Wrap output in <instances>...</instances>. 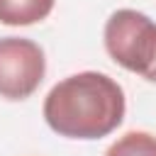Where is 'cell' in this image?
<instances>
[{"label":"cell","mask_w":156,"mask_h":156,"mask_svg":"<svg viewBox=\"0 0 156 156\" xmlns=\"http://www.w3.org/2000/svg\"><path fill=\"white\" fill-rule=\"evenodd\" d=\"M122 85L100 71H80L58 80L44 98V119L66 139H102L124 119Z\"/></svg>","instance_id":"obj_1"},{"label":"cell","mask_w":156,"mask_h":156,"mask_svg":"<svg viewBox=\"0 0 156 156\" xmlns=\"http://www.w3.org/2000/svg\"><path fill=\"white\" fill-rule=\"evenodd\" d=\"M46 73L44 49L24 37L0 39V98L27 100L37 93Z\"/></svg>","instance_id":"obj_3"},{"label":"cell","mask_w":156,"mask_h":156,"mask_svg":"<svg viewBox=\"0 0 156 156\" xmlns=\"http://www.w3.org/2000/svg\"><path fill=\"white\" fill-rule=\"evenodd\" d=\"M56 0H0V22L7 27H27L46 20Z\"/></svg>","instance_id":"obj_4"},{"label":"cell","mask_w":156,"mask_h":156,"mask_svg":"<svg viewBox=\"0 0 156 156\" xmlns=\"http://www.w3.org/2000/svg\"><path fill=\"white\" fill-rule=\"evenodd\" d=\"M105 156H156V136L139 129L127 132L105 151Z\"/></svg>","instance_id":"obj_5"},{"label":"cell","mask_w":156,"mask_h":156,"mask_svg":"<svg viewBox=\"0 0 156 156\" xmlns=\"http://www.w3.org/2000/svg\"><path fill=\"white\" fill-rule=\"evenodd\" d=\"M105 49L124 71L156 83V22L144 12L122 7L105 22Z\"/></svg>","instance_id":"obj_2"}]
</instances>
